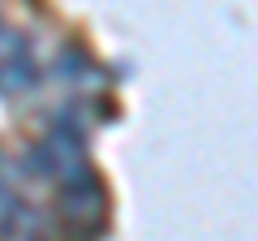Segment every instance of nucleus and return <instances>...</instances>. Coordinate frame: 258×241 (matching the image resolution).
Instances as JSON below:
<instances>
[{
  "instance_id": "nucleus-1",
  "label": "nucleus",
  "mask_w": 258,
  "mask_h": 241,
  "mask_svg": "<svg viewBox=\"0 0 258 241\" xmlns=\"http://www.w3.org/2000/svg\"><path fill=\"white\" fill-rule=\"evenodd\" d=\"M30 78H35V69H30L26 43H22V39H13V35H0V95L22 91Z\"/></svg>"
}]
</instances>
